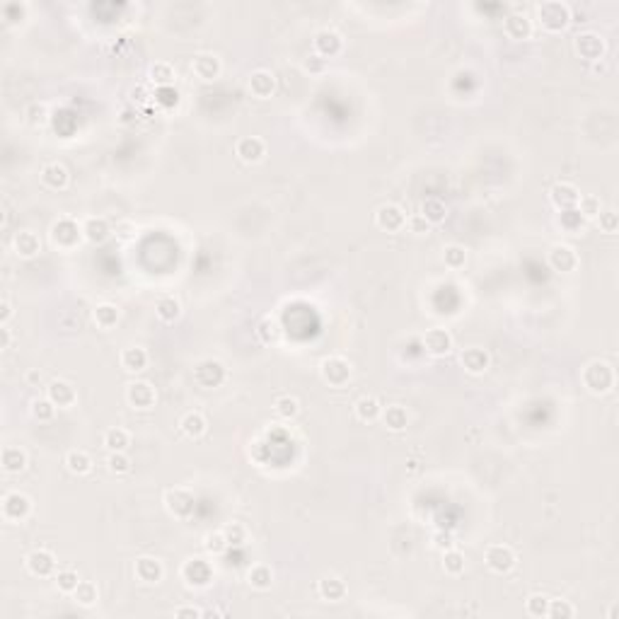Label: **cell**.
Segmentation results:
<instances>
[{"label":"cell","mask_w":619,"mask_h":619,"mask_svg":"<svg viewBox=\"0 0 619 619\" xmlns=\"http://www.w3.org/2000/svg\"><path fill=\"white\" fill-rule=\"evenodd\" d=\"M104 448L109 450V453H126L128 445H131V433L126 431V428H109L107 433H104Z\"/></svg>","instance_id":"cell-39"},{"label":"cell","mask_w":619,"mask_h":619,"mask_svg":"<svg viewBox=\"0 0 619 619\" xmlns=\"http://www.w3.org/2000/svg\"><path fill=\"white\" fill-rule=\"evenodd\" d=\"M0 467L8 474H20L27 467V453L18 445H5L0 453Z\"/></svg>","instance_id":"cell-30"},{"label":"cell","mask_w":619,"mask_h":619,"mask_svg":"<svg viewBox=\"0 0 619 619\" xmlns=\"http://www.w3.org/2000/svg\"><path fill=\"white\" fill-rule=\"evenodd\" d=\"M5 523H22L32 515V499L22 492H8L3 496V506H0Z\"/></svg>","instance_id":"cell-9"},{"label":"cell","mask_w":619,"mask_h":619,"mask_svg":"<svg viewBox=\"0 0 619 619\" xmlns=\"http://www.w3.org/2000/svg\"><path fill=\"white\" fill-rule=\"evenodd\" d=\"M227 539L223 534V530H213V532H206L204 534V549L208 551L211 556H220L227 551Z\"/></svg>","instance_id":"cell-47"},{"label":"cell","mask_w":619,"mask_h":619,"mask_svg":"<svg viewBox=\"0 0 619 619\" xmlns=\"http://www.w3.org/2000/svg\"><path fill=\"white\" fill-rule=\"evenodd\" d=\"M578 199H581V192H578V187L571 182H556L554 187L549 189V201L554 204V208L559 211L576 208Z\"/></svg>","instance_id":"cell-21"},{"label":"cell","mask_w":619,"mask_h":619,"mask_svg":"<svg viewBox=\"0 0 619 619\" xmlns=\"http://www.w3.org/2000/svg\"><path fill=\"white\" fill-rule=\"evenodd\" d=\"M70 598H73L80 607L97 605V600H99L97 583H94V581H80V585H77V588L73 590V595H70Z\"/></svg>","instance_id":"cell-42"},{"label":"cell","mask_w":619,"mask_h":619,"mask_svg":"<svg viewBox=\"0 0 619 619\" xmlns=\"http://www.w3.org/2000/svg\"><path fill=\"white\" fill-rule=\"evenodd\" d=\"M581 382L590 394H598V397L600 394H607L617 382L615 368L607 363V361H600V358L590 361V363H585L583 373H581Z\"/></svg>","instance_id":"cell-1"},{"label":"cell","mask_w":619,"mask_h":619,"mask_svg":"<svg viewBox=\"0 0 619 619\" xmlns=\"http://www.w3.org/2000/svg\"><path fill=\"white\" fill-rule=\"evenodd\" d=\"M82 235L90 244H104L111 237V225L104 215H90L82 220Z\"/></svg>","instance_id":"cell-25"},{"label":"cell","mask_w":619,"mask_h":619,"mask_svg":"<svg viewBox=\"0 0 619 619\" xmlns=\"http://www.w3.org/2000/svg\"><path fill=\"white\" fill-rule=\"evenodd\" d=\"M46 397L51 399L58 409H70V406L77 401V389H75L73 382L56 377V380H51L46 384Z\"/></svg>","instance_id":"cell-17"},{"label":"cell","mask_w":619,"mask_h":619,"mask_svg":"<svg viewBox=\"0 0 619 619\" xmlns=\"http://www.w3.org/2000/svg\"><path fill=\"white\" fill-rule=\"evenodd\" d=\"M443 261L448 269H462L467 264V249L462 244H448L443 249Z\"/></svg>","instance_id":"cell-49"},{"label":"cell","mask_w":619,"mask_h":619,"mask_svg":"<svg viewBox=\"0 0 619 619\" xmlns=\"http://www.w3.org/2000/svg\"><path fill=\"white\" fill-rule=\"evenodd\" d=\"M247 583L254 590H269L273 585V568L269 564H254L247 571Z\"/></svg>","instance_id":"cell-40"},{"label":"cell","mask_w":619,"mask_h":619,"mask_svg":"<svg viewBox=\"0 0 619 619\" xmlns=\"http://www.w3.org/2000/svg\"><path fill=\"white\" fill-rule=\"evenodd\" d=\"M273 411H276L281 419L291 421L300 414V401L298 397H293V394H281V397L273 399Z\"/></svg>","instance_id":"cell-43"},{"label":"cell","mask_w":619,"mask_h":619,"mask_svg":"<svg viewBox=\"0 0 619 619\" xmlns=\"http://www.w3.org/2000/svg\"><path fill=\"white\" fill-rule=\"evenodd\" d=\"M546 617L551 619H571L576 617V607L571 605L568 600L564 598H549V610H546Z\"/></svg>","instance_id":"cell-52"},{"label":"cell","mask_w":619,"mask_h":619,"mask_svg":"<svg viewBox=\"0 0 619 619\" xmlns=\"http://www.w3.org/2000/svg\"><path fill=\"white\" fill-rule=\"evenodd\" d=\"M49 237H51V244L58 249H75L77 244L85 239L82 235V223H77L70 215H63V218L54 220L51 230H49Z\"/></svg>","instance_id":"cell-4"},{"label":"cell","mask_w":619,"mask_h":619,"mask_svg":"<svg viewBox=\"0 0 619 619\" xmlns=\"http://www.w3.org/2000/svg\"><path fill=\"white\" fill-rule=\"evenodd\" d=\"M380 419L384 426L389 428V431L399 433L404 431L406 426H409V414H406V409L401 404H389V406H382V414Z\"/></svg>","instance_id":"cell-33"},{"label":"cell","mask_w":619,"mask_h":619,"mask_svg":"<svg viewBox=\"0 0 619 619\" xmlns=\"http://www.w3.org/2000/svg\"><path fill=\"white\" fill-rule=\"evenodd\" d=\"M92 317H94V325H97L99 329H111V327L119 325L121 310L116 308L114 303H99L97 308H94Z\"/></svg>","instance_id":"cell-37"},{"label":"cell","mask_w":619,"mask_h":619,"mask_svg":"<svg viewBox=\"0 0 619 619\" xmlns=\"http://www.w3.org/2000/svg\"><path fill=\"white\" fill-rule=\"evenodd\" d=\"M10 317H13V305H10V300H0V325H8Z\"/></svg>","instance_id":"cell-62"},{"label":"cell","mask_w":619,"mask_h":619,"mask_svg":"<svg viewBox=\"0 0 619 619\" xmlns=\"http://www.w3.org/2000/svg\"><path fill=\"white\" fill-rule=\"evenodd\" d=\"M56 409H58V406H56L49 397H39V399L32 401V406H30L32 416H35L37 421H51Z\"/></svg>","instance_id":"cell-51"},{"label":"cell","mask_w":619,"mask_h":619,"mask_svg":"<svg viewBox=\"0 0 619 619\" xmlns=\"http://www.w3.org/2000/svg\"><path fill=\"white\" fill-rule=\"evenodd\" d=\"M148 77H150V82L158 87V90H165V87L175 85L177 73H175V68H172V63H167V61H158V63L150 65Z\"/></svg>","instance_id":"cell-35"},{"label":"cell","mask_w":619,"mask_h":619,"mask_svg":"<svg viewBox=\"0 0 619 619\" xmlns=\"http://www.w3.org/2000/svg\"><path fill=\"white\" fill-rule=\"evenodd\" d=\"M92 455L87 453V450H70L68 455H65V467H68L70 474H77V477H82V474H90L92 472Z\"/></svg>","instance_id":"cell-38"},{"label":"cell","mask_w":619,"mask_h":619,"mask_svg":"<svg viewBox=\"0 0 619 619\" xmlns=\"http://www.w3.org/2000/svg\"><path fill=\"white\" fill-rule=\"evenodd\" d=\"M68 182H70V175L61 163H49V165L42 167V184H44V187L56 189V192H58V189L68 187Z\"/></svg>","instance_id":"cell-31"},{"label":"cell","mask_w":619,"mask_h":619,"mask_svg":"<svg viewBox=\"0 0 619 619\" xmlns=\"http://www.w3.org/2000/svg\"><path fill=\"white\" fill-rule=\"evenodd\" d=\"M443 568L448 576H460V573H465V554H462L460 549H455V546L445 549L443 551Z\"/></svg>","instance_id":"cell-45"},{"label":"cell","mask_w":619,"mask_h":619,"mask_svg":"<svg viewBox=\"0 0 619 619\" xmlns=\"http://www.w3.org/2000/svg\"><path fill=\"white\" fill-rule=\"evenodd\" d=\"M254 332H256V339H259L261 344H266V346H271V344H278V342H281V337H283L281 322H278L273 315H264V317H261Z\"/></svg>","instance_id":"cell-28"},{"label":"cell","mask_w":619,"mask_h":619,"mask_svg":"<svg viewBox=\"0 0 619 619\" xmlns=\"http://www.w3.org/2000/svg\"><path fill=\"white\" fill-rule=\"evenodd\" d=\"M182 578L189 588H206L213 581V566L201 556H192L182 564Z\"/></svg>","instance_id":"cell-10"},{"label":"cell","mask_w":619,"mask_h":619,"mask_svg":"<svg viewBox=\"0 0 619 619\" xmlns=\"http://www.w3.org/2000/svg\"><path fill=\"white\" fill-rule=\"evenodd\" d=\"M532 20L525 13H511L504 20V35L513 42H525V39L532 37Z\"/></svg>","instance_id":"cell-23"},{"label":"cell","mask_w":619,"mask_h":619,"mask_svg":"<svg viewBox=\"0 0 619 619\" xmlns=\"http://www.w3.org/2000/svg\"><path fill=\"white\" fill-rule=\"evenodd\" d=\"M354 375L351 361L344 356H327L320 361V377L325 380L329 387H346Z\"/></svg>","instance_id":"cell-5"},{"label":"cell","mask_w":619,"mask_h":619,"mask_svg":"<svg viewBox=\"0 0 619 619\" xmlns=\"http://www.w3.org/2000/svg\"><path fill=\"white\" fill-rule=\"evenodd\" d=\"M595 223H598L600 232H605V235H615V232L619 230V215H617V211H612V208H607V211L602 208L600 215L595 218Z\"/></svg>","instance_id":"cell-54"},{"label":"cell","mask_w":619,"mask_h":619,"mask_svg":"<svg viewBox=\"0 0 619 619\" xmlns=\"http://www.w3.org/2000/svg\"><path fill=\"white\" fill-rule=\"evenodd\" d=\"M204 615H206V612L201 610V607H196V605H180L175 610V617L177 619H187V617L189 619H199V617H204Z\"/></svg>","instance_id":"cell-58"},{"label":"cell","mask_w":619,"mask_h":619,"mask_svg":"<svg viewBox=\"0 0 619 619\" xmlns=\"http://www.w3.org/2000/svg\"><path fill=\"white\" fill-rule=\"evenodd\" d=\"M180 428H182V433L187 438L196 440V438H201L206 433L208 421H206V416L201 414V411H187V414L182 416V421H180Z\"/></svg>","instance_id":"cell-34"},{"label":"cell","mask_w":619,"mask_h":619,"mask_svg":"<svg viewBox=\"0 0 619 619\" xmlns=\"http://www.w3.org/2000/svg\"><path fill=\"white\" fill-rule=\"evenodd\" d=\"M13 346V332L8 325H0V351H8Z\"/></svg>","instance_id":"cell-60"},{"label":"cell","mask_w":619,"mask_h":619,"mask_svg":"<svg viewBox=\"0 0 619 619\" xmlns=\"http://www.w3.org/2000/svg\"><path fill=\"white\" fill-rule=\"evenodd\" d=\"M546 261H549L551 271H556V273H573L578 269V264H581L578 252L566 242L551 244L549 252H546Z\"/></svg>","instance_id":"cell-11"},{"label":"cell","mask_w":619,"mask_h":619,"mask_svg":"<svg viewBox=\"0 0 619 619\" xmlns=\"http://www.w3.org/2000/svg\"><path fill=\"white\" fill-rule=\"evenodd\" d=\"M27 124L30 126H44L49 121V107L44 102H32L25 111Z\"/></svg>","instance_id":"cell-56"},{"label":"cell","mask_w":619,"mask_h":619,"mask_svg":"<svg viewBox=\"0 0 619 619\" xmlns=\"http://www.w3.org/2000/svg\"><path fill=\"white\" fill-rule=\"evenodd\" d=\"M453 542H455L453 534H450V532H443V530L433 534V546H438V549H443V551H445V549H450V546H453Z\"/></svg>","instance_id":"cell-59"},{"label":"cell","mask_w":619,"mask_h":619,"mask_svg":"<svg viewBox=\"0 0 619 619\" xmlns=\"http://www.w3.org/2000/svg\"><path fill=\"white\" fill-rule=\"evenodd\" d=\"M247 87H249V94H252V97L269 99L271 94L276 92V75H273L271 70H266V68H259V70H254V73L249 75Z\"/></svg>","instance_id":"cell-24"},{"label":"cell","mask_w":619,"mask_h":619,"mask_svg":"<svg viewBox=\"0 0 619 619\" xmlns=\"http://www.w3.org/2000/svg\"><path fill=\"white\" fill-rule=\"evenodd\" d=\"M354 411H356V419L363 421V423H373L380 419L382 414V404L377 401L375 397H361L358 401L354 404Z\"/></svg>","instance_id":"cell-36"},{"label":"cell","mask_w":619,"mask_h":619,"mask_svg":"<svg viewBox=\"0 0 619 619\" xmlns=\"http://www.w3.org/2000/svg\"><path fill=\"white\" fill-rule=\"evenodd\" d=\"M453 346H455L453 334L443 327L426 329V334L421 337V349L426 351L428 356H433V358H445L448 354H453Z\"/></svg>","instance_id":"cell-7"},{"label":"cell","mask_w":619,"mask_h":619,"mask_svg":"<svg viewBox=\"0 0 619 619\" xmlns=\"http://www.w3.org/2000/svg\"><path fill=\"white\" fill-rule=\"evenodd\" d=\"M559 227L564 232H571V235H576V232H583V227H585V220L581 213H578V208H566V211H561L559 213Z\"/></svg>","instance_id":"cell-44"},{"label":"cell","mask_w":619,"mask_h":619,"mask_svg":"<svg viewBox=\"0 0 619 619\" xmlns=\"http://www.w3.org/2000/svg\"><path fill=\"white\" fill-rule=\"evenodd\" d=\"M312 46H315V54L320 56V58H334V56L342 54L344 49V39L342 35H339L337 30H320L315 35V42H312Z\"/></svg>","instance_id":"cell-18"},{"label":"cell","mask_w":619,"mask_h":619,"mask_svg":"<svg viewBox=\"0 0 619 619\" xmlns=\"http://www.w3.org/2000/svg\"><path fill=\"white\" fill-rule=\"evenodd\" d=\"M460 363L470 375H484L489 370V365H492V356H489L487 349L470 346L460 354Z\"/></svg>","instance_id":"cell-20"},{"label":"cell","mask_w":619,"mask_h":619,"mask_svg":"<svg viewBox=\"0 0 619 619\" xmlns=\"http://www.w3.org/2000/svg\"><path fill=\"white\" fill-rule=\"evenodd\" d=\"M322 68H325V58H320L317 54L305 61V70H310V73H320Z\"/></svg>","instance_id":"cell-61"},{"label":"cell","mask_w":619,"mask_h":619,"mask_svg":"<svg viewBox=\"0 0 619 619\" xmlns=\"http://www.w3.org/2000/svg\"><path fill=\"white\" fill-rule=\"evenodd\" d=\"M515 561H518V556H515V551H513V546H508V544H492V546H487V551H484V564H487L489 571L499 573V576L513 571Z\"/></svg>","instance_id":"cell-12"},{"label":"cell","mask_w":619,"mask_h":619,"mask_svg":"<svg viewBox=\"0 0 619 619\" xmlns=\"http://www.w3.org/2000/svg\"><path fill=\"white\" fill-rule=\"evenodd\" d=\"M126 401L138 411H148L158 401V392L148 380H133L126 384Z\"/></svg>","instance_id":"cell-13"},{"label":"cell","mask_w":619,"mask_h":619,"mask_svg":"<svg viewBox=\"0 0 619 619\" xmlns=\"http://www.w3.org/2000/svg\"><path fill=\"white\" fill-rule=\"evenodd\" d=\"M155 315H158V320L165 322V325H175L182 317L180 298H175V295H163V298L155 303Z\"/></svg>","instance_id":"cell-32"},{"label":"cell","mask_w":619,"mask_h":619,"mask_svg":"<svg viewBox=\"0 0 619 619\" xmlns=\"http://www.w3.org/2000/svg\"><path fill=\"white\" fill-rule=\"evenodd\" d=\"M546 610H549V598H546V595H542V593H532V595H527V600H525V612H527L530 617L542 619V617H546Z\"/></svg>","instance_id":"cell-53"},{"label":"cell","mask_w":619,"mask_h":619,"mask_svg":"<svg viewBox=\"0 0 619 619\" xmlns=\"http://www.w3.org/2000/svg\"><path fill=\"white\" fill-rule=\"evenodd\" d=\"M165 511L177 520H189L196 511V494L187 487H172L163 496Z\"/></svg>","instance_id":"cell-3"},{"label":"cell","mask_w":619,"mask_h":619,"mask_svg":"<svg viewBox=\"0 0 619 619\" xmlns=\"http://www.w3.org/2000/svg\"><path fill=\"white\" fill-rule=\"evenodd\" d=\"M375 225L384 232H401L406 227V213L397 204H382L375 211Z\"/></svg>","instance_id":"cell-15"},{"label":"cell","mask_w":619,"mask_h":619,"mask_svg":"<svg viewBox=\"0 0 619 619\" xmlns=\"http://www.w3.org/2000/svg\"><path fill=\"white\" fill-rule=\"evenodd\" d=\"M13 249L20 259H35L42 252V239L35 230H20L13 237Z\"/></svg>","instance_id":"cell-26"},{"label":"cell","mask_w":619,"mask_h":619,"mask_svg":"<svg viewBox=\"0 0 619 619\" xmlns=\"http://www.w3.org/2000/svg\"><path fill=\"white\" fill-rule=\"evenodd\" d=\"M225 377H227V368L223 365L218 358H204L194 365V380L206 389L220 387V384L225 382Z\"/></svg>","instance_id":"cell-8"},{"label":"cell","mask_w":619,"mask_h":619,"mask_svg":"<svg viewBox=\"0 0 619 619\" xmlns=\"http://www.w3.org/2000/svg\"><path fill=\"white\" fill-rule=\"evenodd\" d=\"M39 380H42V373H39V370H30V373H27V382H30V384H37Z\"/></svg>","instance_id":"cell-64"},{"label":"cell","mask_w":619,"mask_h":619,"mask_svg":"<svg viewBox=\"0 0 619 619\" xmlns=\"http://www.w3.org/2000/svg\"><path fill=\"white\" fill-rule=\"evenodd\" d=\"M406 227H409V232H414V235H428L433 225L423 218L421 213H416V215H411V218H406Z\"/></svg>","instance_id":"cell-57"},{"label":"cell","mask_w":619,"mask_h":619,"mask_svg":"<svg viewBox=\"0 0 619 619\" xmlns=\"http://www.w3.org/2000/svg\"><path fill=\"white\" fill-rule=\"evenodd\" d=\"M223 534H225V539L230 546H244L249 539V532L242 523H227V525L223 527Z\"/></svg>","instance_id":"cell-50"},{"label":"cell","mask_w":619,"mask_h":619,"mask_svg":"<svg viewBox=\"0 0 619 619\" xmlns=\"http://www.w3.org/2000/svg\"><path fill=\"white\" fill-rule=\"evenodd\" d=\"M148 351L141 349V346H126L124 351L119 354V363L121 368H124L126 373H141L148 368Z\"/></svg>","instance_id":"cell-27"},{"label":"cell","mask_w":619,"mask_h":619,"mask_svg":"<svg viewBox=\"0 0 619 619\" xmlns=\"http://www.w3.org/2000/svg\"><path fill=\"white\" fill-rule=\"evenodd\" d=\"M576 208L585 220H595L602 211V201H600V196H595V194H585V196L578 199Z\"/></svg>","instance_id":"cell-48"},{"label":"cell","mask_w":619,"mask_h":619,"mask_svg":"<svg viewBox=\"0 0 619 619\" xmlns=\"http://www.w3.org/2000/svg\"><path fill=\"white\" fill-rule=\"evenodd\" d=\"M133 576L146 585H155V583L163 581L165 566L158 556H138L136 564H133Z\"/></svg>","instance_id":"cell-16"},{"label":"cell","mask_w":619,"mask_h":619,"mask_svg":"<svg viewBox=\"0 0 619 619\" xmlns=\"http://www.w3.org/2000/svg\"><path fill=\"white\" fill-rule=\"evenodd\" d=\"M54 581H56V588H58L61 593L73 595V590L80 585V576H77L75 568H61V571H56Z\"/></svg>","instance_id":"cell-46"},{"label":"cell","mask_w":619,"mask_h":619,"mask_svg":"<svg viewBox=\"0 0 619 619\" xmlns=\"http://www.w3.org/2000/svg\"><path fill=\"white\" fill-rule=\"evenodd\" d=\"M25 566H27V571H30L32 576H37V578H51V576H56V566H58V561H56L54 551H49V549H32L30 554L25 556Z\"/></svg>","instance_id":"cell-14"},{"label":"cell","mask_w":619,"mask_h":619,"mask_svg":"<svg viewBox=\"0 0 619 619\" xmlns=\"http://www.w3.org/2000/svg\"><path fill=\"white\" fill-rule=\"evenodd\" d=\"M192 70L199 80L213 82V80H218L223 63L215 54H199V56H194V61H192Z\"/></svg>","instance_id":"cell-19"},{"label":"cell","mask_w":619,"mask_h":619,"mask_svg":"<svg viewBox=\"0 0 619 619\" xmlns=\"http://www.w3.org/2000/svg\"><path fill=\"white\" fill-rule=\"evenodd\" d=\"M131 457H128L126 453H109L107 457V470L111 474H116V477H121V474H128L131 472Z\"/></svg>","instance_id":"cell-55"},{"label":"cell","mask_w":619,"mask_h":619,"mask_svg":"<svg viewBox=\"0 0 619 619\" xmlns=\"http://www.w3.org/2000/svg\"><path fill=\"white\" fill-rule=\"evenodd\" d=\"M573 51H576L581 58L590 61V63H595V61H602L605 58V51H607V44H605V37L598 35V32H581V35L573 37Z\"/></svg>","instance_id":"cell-6"},{"label":"cell","mask_w":619,"mask_h":619,"mask_svg":"<svg viewBox=\"0 0 619 619\" xmlns=\"http://www.w3.org/2000/svg\"><path fill=\"white\" fill-rule=\"evenodd\" d=\"M534 15H537L539 27L549 35H559L571 25V8L564 0H544L534 8Z\"/></svg>","instance_id":"cell-2"},{"label":"cell","mask_w":619,"mask_h":619,"mask_svg":"<svg viewBox=\"0 0 619 619\" xmlns=\"http://www.w3.org/2000/svg\"><path fill=\"white\" fill-rule=\"evenodd\" d=\"M593 73H595V75L607 73V63H605V58H602V61H595V63H593Z\"/></svg>","instance_id":"cell-63"},{"label":"cell","mask_w":619,"mask_h":619,"mask_svg":"<svg viewBox=\"0 0 619 619\" xmlns=\"http://www.w3.org/2000/svg\"><path fill=\"white\" fill-rule=\"evenodd\" d=\"M317 593H320L322 600L342 602L344 598H346L349 588H346V583H344L339 576H325L320 583H317Z\"/></svg>","instance_id":"cell-29"},{"label":"cell","mask_w":619,"mask_h":619,"mask_svg":"<svg viewBox=\"0 0 619 619\" xmlns=\"http://www.w3.org/2000/svg\"><path fill=\"white\" fill-rule=\"evenodd\" d=\"M235 155L242 160V163L256 165V163H261V160H264L266 143L261 141V138H256V136H244V138H239V141H237Z\"/></svg>","instance_id":"cell-22"},{"label":"cell","mask_w":619,"mask_h":619,"mask_svg":"<svg viewBox=\"0 0 619 619\" xmlns=\"http://www.w3.org/2000/svg\"><path fill=\"white\" fill-rule=\"evenodd\" d=\"M421 215L431 223V225H440V223H445V218H448V206H445V201L431 196L421 204Z\"/></svg>","instance_id":"cell-41"}]
</instances>
